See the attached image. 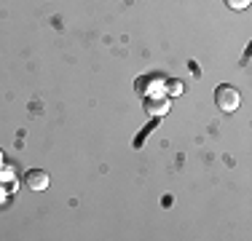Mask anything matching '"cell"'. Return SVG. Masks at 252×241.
<instances>
[{
	"instance_id": "6da1fadb",
	"label": "cell",
	"mask_w": 252,
	"mask_h": 241,
	"mask_svg": "<svg viewBox=\"0 0 252 241\" xmlns=\"http://www.w3.org/2000/svg\"><path fill=\"white\" fill-rule=\"evenodd\" d=\"M239 102H242V96H239V91L231 86V83H223V86L215 89V105H218L223 113H233L239 107Z\"/></svg>"
},
{
	"instance_id": "7a4b0ae2",
	"label": "cell",
	"mask_w": 252,
	"mask_h": 241,
	"mask_svg": "<svg viewBox=\"0 0 252 241\" xmlns=\"http://www.w3.org/2000/svg\"><path fill=\"white\" fill-rule=\"evenodd\" d=\"M25 185L35 193H43L46 188H49V174H46L43 169H30V172L25 174Z\"/></svg>"
},
{
	"instance_id": "3957f363",
	"label": "cell",
	"mask_w": 252,
	"mask_h": 241,
	"mask_svg": "<svg viewBox=\"0 0 252 241\" xmlns=\"http://www.w3.org/2000/svg\"><path fill=\"white\" fill-rule=\"evenodd\" d=\"M225 5H228V8H233V11H242V8H247V5H250V0H225Z\"/></svg>"
},
{
	"instance_id": "277c9868",
	"label": "cell",
	"mask_w": 252,
	"mask_h": 241,
	"mask_svg": "<svg viewBox=\"0 0 252 241\" xmlns=\"http://www.w3.org/2000/svg\"><path fill=\"white\" fill-rule=\"evenodd\" d=\"M169 94H172V96H180V94H183V81H172V83H169Z\"/></svg>"
},
{
	"instance_id": "5b68a950",
	"label": "cell",
	"mask_w": 252,
	"mask_h": 241,
	"mask_svg": "<svg viewBox=\"0 0 252 241\" xmlns=\"http://www.w3.org/2000/svg\"><path fill=\"white\" fill-rule=\"evenodd\" d=\"M0 161H3V153H0Z\"/></svg>"
}]
</instances>
